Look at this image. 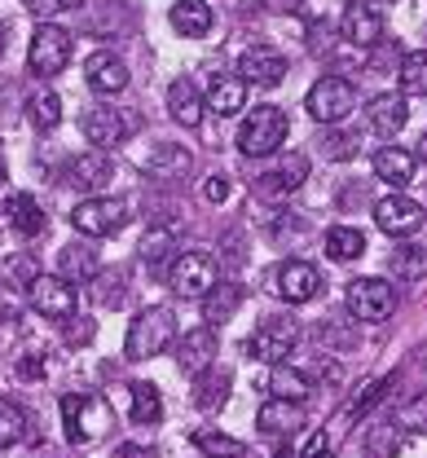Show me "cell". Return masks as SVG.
<instances>
[{
  "mask_svg": "<svg viewBox=\"0 0 427 458\" xmlns=\"http://www.w3.org/2000/svg\"><path fill=\"white\" fill-rule=\"evenodd\" d=\"M269 9H278V13H287V9H300V0H264Z\"/></svg>",
  "mask_w": 427,
  "mask_h": 458,
  "instance_id": "obj_51",
  "label": "cell"
},
{
  "mask_svg": "<svg viewBox=\"0 0 427 458\" xmlns=\"http://www.w3.org/2000/svg\"><path fill=\"white\" fill-rule=\"evenodd\" d=\"M300 458H335V437L331 432H313V441L305 445Z\"/></svg>",
  "mask_w": 427,
  "mask_h": 458,
  "instance_id": "obj_45",
  "label": "cell"
},
{
  "mask_svg": "<svg viewBox=\"0 0 427 458\" xmlns=\"http://www.w3.org/2000/svg\"><path fill=\"white\" fill-rule=\"evenodd\" d=\"M62 428H66V441H75V445H97V441L111 437L115 414H111L106 401L93 397V393H66V397H62Z\"/></svg>",
  "mask_w": 427,
  "mask_h": 458,
  "instance_id": "obj_1",
  "label": "cell"
},
{
  "mask_svg": "<svg viewBox=\"0 0 427 458\" xmlns=\"http://www.w3.org/2000/svg\"><path fill=\"white\" fill-rule=\"evenodd\" d=\"M27 119H31V128H40V132L58 128V123H62V102H58V93H40V98H31V106H27Z\"/></svg>",
  "mask_w": 427,
  "mask_h": 458,
  "instance_id": "obj_38",
  "label": "cell"
},
{
  "mask_svg": "<svg viewBox=\"0 0 427 458\" xmlns=\"http://www.w3.org/2000/svg\"><path fill=\"white\" fill-rule=\"evenodd\" d=\"M401 428H414V432H423V428H427V401H414V405L401 414Z\"/></svg>",
  "mask_w": 427,
  "mask_h": 458,
  "instance_id": "obj_48",
  "label": "cell"
},
{
  "mask_svg": "<svg viewBox=\"0 0 427 458\" xmlns=\"http://www.w3.org/2000/svg\"><path fill=\"white\" fill-rule=\"evenodd\" d=\"M392 269L401 274V278H423L427 274V247H414V242H406V247H397V256H392Z\"/></svg>",
  "mask_w": 427,
  "mask_h": 458,
  "instance_id": "obj_40",
  "label": "cell"
},
{
  "mask_svg": "<svg viewBox=\"0 0 427 458\" xmlns=\"http://www.w3.org/2000/svg\"><path fill=\"white\" fill-rule=\"evenodd\" d=\"M305 176H308L305 155H287V164H278L273 172H260L255 176V194L260 199H287V194H296L305 185Z\"/></svg>",
  "mask_w": 427,
  "mask_h": 458,
  "instance_id": "obj_16",
  "label": "cell"
},
{
  "mask_svg": "<svg viewBox=\"0 0 427 458\" xmlns=\"http://www.w3.org/2000/svg\"><path fill=\"white\" fill-rule=\"evenodd\" d=\"M326 260H335V265H344V260H357L362 251H366V238H362V229H348V225H339V229H331L326 233Z\"/></svg>",
  "mask_w": 427,
  "mask_h": 458,
  "instance_id": "obj_29",
  "label": "cell"
},
{
  "mask_svg": "<svg viewBox=\"0 0 427 458\" xmlns=\"http://www.w3.org/2000/svg\"><path fill=\"white\" fill-rule=\"evenodd\" d=\"M308 114L317 119V123H339V119H348L353 114V106H357V93H353V84L348 80H339V75H322L313 89H308L305 98Z\"/></svg>",
  "mask_w": 427,
  "mask_h": 458,
  "instance_id": "obj_4",
  "label": "cell"
},
{
  "mask_svg": "<svg viewBox=\"0 0 427 458\" xmlns=\"http://www.w3.org/2000/svg\"><path fill=\"white\" fill-rule=\"evenodd\" d=\"M45 366H49V352H45L40 344H27V348L13 357V375H18L22 384H36V379H45Z\"/></svg>",
  "mask_w": 427,
  "mask_h": 458,
  "instance_id": "obj_37",
  "label": "cell"
},
{
  "mask_svg": "<svg viewBox=\"0 0 427 458\" xmlns=\"http://www.w3.org/2000/svg\"><path fill=\"white\" fill-rule=\"evenodd\" d=\"M388 393H392V375H379V379H370L366 388L353 397V405H348V419H362V414H370L379 401L388 397Z\"/></svg>",
  "mask_w": 427,
  "mask_h": 458,
  "instance_id": "obj_39",
  "label": "cell"
},
{
  "mask_svg": "<svg viewBox=\"0 0 427 458\" xmlns=\"http://www.w3.org/2000/svg\"><path fill=\"white\" fill-rule=\"evenodd\" d=\"M239 80L255 84V89H273V84L287 80V57L278 49H269V45H255V49H247L239 57Z\"/></svg>",
  "mask_w": 427,
  "mask_h": 458,
  "instance_id": "obj_14",
  "label": "cell"
},
{
  "mask_svg": "<svg viewBox=\"0 0 427 458\" xmlns=\"http://www.w3.org/2000/svg\"><path fill=\"white\" fill-rule=\"evenodd\" d=\"M0 181H4V150H0Z\"/></svg>",
  "mask_w": 427,
  "mask_h": 458,
  "instance_id": "obj_53",
  "label": "cell"
},
{
  "mask_svg": "<svg viewBox=\"0 0 427 458\" xmlns=\"http://www.w3.org/2000/svg\"><path fill=\"white\" fill-rule=\"evenodd\" d=\"M84 80H88V89L93 93H106V98H115L128 89V66H123L115 54H93L84 62Z\"/></svg>",
  "mask_w": 427,
  "mask_h": 458,
  "instance_id": "obj_20",
  "label": "cell"
},
{
  "mask_svg": "<svg viewBox=\"0 0 427 458\" xmlns=\"http://www.w3.org/2000/svg\"><path fill=\"white\" fill-rule=\"evenodd\" d=\"M243 295L247 291L239 283H216L212 286V291L203 295V318H207V327H212V322H216V327H221V322H230V318L239 313Z\"/></svg>",
  "mask_w": 427,
  "mask_h": 458,
  "instance_id": "obj_23",
  "label": "cell"
},
{
  "mask_svg": "<svg viewBox=\"0 0 427 458\" xmlns=\"http://www.w3.org/2000/svg\"><path fill=\"white\" fill-rule=\"evenodd\" d=\"M194 445H198V450H203L207 458H247V445H243V441H234V437L216 432V428H203V432H194Z\"/></svg>",
  "mask_w": 427,
  "mask_h": 458,
  "instance_id": "obj_35",
  "label": "cell"
},
{
  "mask_svg": "<svg viewBox=\"0 0 427 458\" xmlns=\"http://www.w3.org/2000/svg\"><path fill=\"white\" fill-rule=\"evenodd\" d=\"M128 393H132V423H159V419H163V401H159V388H155V384L137 379Z\"/></svg>",
  "mask_w": 427,
  "mask_h": 458,
  "instance_id": "obj_34",
  "label": "cell"
},
{
  "mask_svg": "<svg viewBox=\"0 0 427 458\" xmlns=\"http://www.w3.org/2000/svg\"><path fill=\"white\" fill-rule=\"evenodd\" d=\"M255 428H260V437H296V432L305 428V410H300L296 401L273 397L269 405H260Z\"/></svg>",
  "mask_w": 427,
  "mask_h": 458,
  "instance_id": "obj_19",
  "label": "cell"
},
{
  "mask_svg": "<svg viewBox=\"0 0 427 458\" xmlns=\"http://www.w3.org/2000/svg\"><path fill=\"white\" fill-rule=\"evenodd\" d=\"M216 348H221V340L212 335V327H194V331H185L181 335L177 366H181L185 375H203V370L216 361Z\"/></svg>",
  "mask_w": 427,
  "mask_h": 458,
  "instance_id": "obj_18",
  "label": "cell"
},
{
  "mask_svg": "<svg viewBox=\"0 0 427 458\" xmlns=\"http://www.w3.org/2000/svg\"><path fill=\"white\" fill-rule=\"evenodd\" d=\"M4 45H9V22L0 18V54H4Z\"/></svg>",
  "mask_w": 427,
  "mask_h": 458,
  "instance_id": "obj_52",
  "label": "cell"
},
{
  "mask_svg": "<svg viewBox=\"0 0 427 458\" xmlns=\"http://www.w3.org/2000/svg\"><path fill=\"white\" fill-rule=\"evenodd\" d=\"M36 278H40V260H36V256L13 251V256H4V260H0V283L4 286H22V291H31Z\"/></svg>",
  "mask_w": 427,
  "mask_h": 458,
  "instance_id": "obj_31",
  "label": "cell"
},
{
  "mask_svg": "<svg viewBox=\"0 0 427 458\" xmlns=\"http://www.w3.org/2000/svg\"><path fill=\"white\" fill-rule=\"evenodd\" d=\"M247 102V84L239 75H212L207 84V106L216 114H239Z\"/></svg>",
  "mask_w": 427,
  "mask_h": 458,
  "instance_id": "obj_27",
  "label": "cell"
},
{
  "mask_svg": "<svg viewBox=\"0 0 427 458\" xmlns=\"http://www.w3.org/2000/svg\"><path fill=\"white\" fill-rule=\"evenodd\" d=\"M370 164H374V176L388 181V185H406V181H414V172H419L414 155L401 150V146H379Z\"/></svg>",
  "mask_w": 427,
  "mask_h": 458,
  "instance_id": "obj_22",
  "label": "cell"
},
{
  "mask_svg": "<svg viewBox=\"0 0 427 458\" xmlns=\"http://www.w3.org/2000/svg\"><path fill=\"white\" fill-rule=\"evenodd\" d=\"M168 114H172L181 128H198V123H203V98H198V89H194L189 80H177V84L168 89Z\"/></svg>",
  "mask_w": 427,
  "mask_h": 458,
  "instance_id": "obj_26",
  "label": "cell"
},
{
  "mask_svg": "<svg viewBox=\"0 0 427 458\" xmlns=\"http://www.w3.org/2000/svg\"><path fill=\"white\" fill-rule=\"evenodd\" d=\"M203 199L207 203H225L230 199V176H207L203 181Z\"/></svg>",
  "mask_w": 427,
  "mask_h": 458,
  "instance_id": "obj_46",
  "label": "cell"
},
{
  "mask_svg": "<svg viewBox=\"0 0 427 458\" xmlns=\"http://www.w3.org/2000/svg\"><path fill=\"white\" fill-rule=\"evenodd\" d=\"M172 340H177V313L163 309V304H155V309H146V313L132 318L128 340H123V357H128V361H150V357H159Z\"/></svg>",
  "mask_w": 427,
  "mask_h": 458,
  "instance_id": "obj_2",
  "label": "cell"
},
{
  "mask_svg": "<svg viewBox=\"0 0 427 458\" xmlns=\"http://www.w3.org/2000/svg\"><path fill=\"white\" fill-rule=\"evenodd\" d=\"M102 260H97V251L93 247H66L62 251V278H71V283H93L102 269H97Z\"/></svg>",
  "mask_w": 427,
  "mask_h": 458,
  "instance_id": "obj_30",
  "label": "cell"
},
{
  "mask_svg": "<svg viewBox=\"0 0 427 458\" xmlns=\"http://www.w3.org/2000/svg\"><path fill=\"white\" fill-rule=\"evenodd\" d=\"M66 62H71V36L54 27V22H45L36 36H31V57H27V66L40 75V80H49V75H58L66 71Z\"/></svg>",
  "mask_w": 427,
  "mask_h": 458,
  "instance_id": "obj_9",
  "label": "cell"
},
{
  "mask_svg": "<svg viewBox=\"0 0 427 458\" xmlns=\"http://www.w3.org/2000/svg\"><path fill=\"white\" fill-rule=\"evenodd\" d=\"M383 31H388V22H383V9H379L374 0H348V4H344L339 36H344L348 45L374 49V45H383Z\"/></svg>",
  "mask_w": 427,
  "mask_h": 458,
  "instance_id": "obj_6",
  "label": "cell"
},
{
  "mask_svg": "<svg viewBox=\"0 0 427 458\" xmlns=\"http://www.w3.org/2000/svg\"><path fill=\"white\" fill-rule=\"evenodd\" d=\"M269 393H273V397L296 401V405H300V401L313 393V379H308V375H300V370H287V361H282V366H278V370L269 375Z\"/></svg>",
  "mask_w": 427,
  "mask_h": 458,
  "instance_id": "obj_32",
  "label": "cell"
},
{
  "mask_svg": "<svg viewBox=\"0 0 427 458\" xmlns=\"http://www.w3.org/2000/svg\"><path fill=\"white\" fill-rule=\"evenodd\" d=\"M4 221H9L13 233L36 238V233H45V208L31 194H4Z\"/></svg>",
  "mask_w": 427,
  "mask_h": 458,
  "instance_id": "obj_21",
  "label": "cell"
},
{
  "mask_svg": "<svg viewBox=\"0 0 427 458\" xmlns=\"http://www.w3.org/2000/svg\"><path fill=\"white\" fill-rule=\"evenodd\" d=\"M172 27L189 40H203L212 31V4L207 0H177L172 4Z\"/></svg>",
  "mask_w": 427,
  "mask_h": 458,
  "instance_id": "obj_25",
  "label": "cell"
},
{
  "mask_svg": "<svg viewBox=\"0 0 427 458\" xmlns=\"http://www.w3.org/2000/svg\"><path fill=\"white\" fill-rule=\"evenodd\" d=\"M141 260L150 265V274H163V265L177 260V233L172 229H150L141 238Z\"/></svg>",
  "mask_w": 427,
  "mask_h": 458,
  "instance_id": "obj_28",
  "label": "cell"
},
{
  "mask_svg": "<svg viewBox=\"0 0 427 458\" xmlns=\"http://www.w3.org/2000/svg\"><path fill=\"white\" fill-rule=\"evenodd\" d=\"M115 458H155V450H150V445H120Z\"/></svg>",
  "mask_w": 427,
  "mask_h": 458,
  "instance_id": "obj_50",
  "label": "cell"
},
{
  "mask_svg": "<svg viewBox=\"0 0 427 458\" xmlns=\"http://www.w3.org/2000/svg\"><path fill=\"white\" fill-rule=\"evenodd\" d=\"M296 344H300V327H296V322H287V318H264L260 331L247 340V352H251L255 361L282 366V361L296 352Z\"/></svg>",
  "mask_w": 427,
  "mask_h": 458,
  "instance_id": "obj_5",
  "label": "cell"
},
{
  "mask_svg": "<svg viewBox=\"0 0 427 458\" xmlns=\"http://www.w3.org/2000/svg\"><path fill=\"white\" fill-rule=\"evenodd\" d=\"M36 18H54V13H62V9H71L75 0H22Z\"/></svg>",
  "mask_w": 427,
  "mask_h": 458,
  "instance_id": "obj_47",
  "label": "cell"
},
{
  "mask_svg": "<svg viewBox=\"0 0 427 458\" xmlns=\"http://www.w3.org/2000/svg\"><path fill=\"white\" fill-rule=\"evenodd\" d=\"M84 141L88 146H97V150H111V146H120L123 137L132 132V114L115 111V106H93V111H84Z\"/></svg>",
  "mask_w": 427,
  "mask_h": 458,
  "instance_id": "obj_13",
  "label": "cell"
},
{
  "mask_svg": "<svg viewBox=\"0 0 427 458\" xmlns=\"http://www.w3.org/2000/svg\"><path fill=\"white\" fill-rule=\"evenodd\" d=\"M88 340H93V322L88 318H80V322L66 327V344H88Z\"/></svg>",
  "mask_w": 427,
  "mask_h": 458,
  "instance_id": "obj_49",
  "label": "cell"
},
{
  "mask_svg": "<svg viewBox=\"0 0 427 458\" xmlns=\"http://www.w3.org/2000/svg\"><path fill=\"white\" fill-rule=\"evenodd\" d=\"M322 286H326L322 274H317L308 260H287V265L278 269V291H282L287 304H308V300H317Z\"/></svg>",
  "mask_w": 427,
  "mask_h": 458,
  "instance_id": "obj_15",
  "label": "cell"
},
{
  "mask_svg": "<svg viewBox=\"0 0 427 458\" xmlns=\"http://www.w3.org/2000/svg\"><path fill=\"white\" fill-rule=\"evenodd\" d=\"M273 458H291V454H287V450H278V454H273Z\"/></svg>",
  "mask_w": 427,
  "mask_h": 458,
  "instance_id": "obj_55",
  "label": "cell"
},
{
  "mask_svg": "<svg viewBox=\"0 0 427 458\" xmlns=\"http://www.w3.org/2000/svg\"><path fill=\"white\" fill-rule=\"evenodd\" d=\"M357 146H362V137L357 132H335V123L322 132V150L331 159H348V155H357Z\"/></svg>",
  "mask_w": 427,
  "mask_h": 458,
  "instance_id": "obj_44",
  "label": "cell"
},
{
  "mask_svg": "<svg viewBox=\"0 0 427 458\" xmlns=\"http://www.w3.org/2000/svg\"><path fill=\"white\" fill-rule=\"evenodd\" d=\"M401 89L414 93V98L427 93V54H410L401 62Z\"/></svg>",
  "mask_w": 427,
  "mask_h": 458,
  "instance_id": "obj_42",
  "label": "cell"
},
{
  "mask_svg": "<svg viewBox=\"0 0 427 458\" xmlns=\"http://www.w3.org/2000/svg\"><path fill=\"white\" fill-rule=\"evenodd\" d=\"M168 283H172V291L185 295V300H203V295L216 286V260H212L207 251H181V256L172 260Z\"/></svg>",
  "mask_w": 427,
  "mask_h": 458,
  "instance_id": "obj_7",
  "label": "cell"
},
{
  "mask_svg": "<svg viewBox=\"0 0 427 458\" xmlns=\"http://www.w3.org/2000/svg\"><path fill=\"white\" fill-rule=\"evenodd\" d=\"M27 295H31V309H36L40 318H54V322H66V318L75 313V300H80L71 278H49V274H40Z\"/></svg>",
  "mask_w": 427,
  "mask_h": 458,
  "instance_id": "obj_11",
  "label": "cell"
},
{
  "mask_svg": "<svg viewBox=\"0 0 427 458\" xmlns=\"http://www.w3.org/2000/svg\"><path fill=\"white\" fill-rule=\"evenodd\" d=\"M22 437H27V414H22V405H18V401H0V450L18 445Z\"/></svg>",
  "mask_w": 427,
  "mask_h": 458,
  "instance_id": "obj_36",
  "label": "cell"
},
{
  "mask_svg": "<svg viewBox=\"0 0 427 458\" xmlns=\"http://www.w3.org/2000/svg\"><path fill=\"white\" fill-rule=\"evenodd\" d=\"M230 388H234V375L207 366V370L194 379V405H198V410H221V405L230 401Z\"/></svg>",
  "mask_w": 427,
  "mask_h": 458,
  "instance_id": "obj_24",
  "label": "cell"
},
{
  "mask_svg": "<svg viewBox=\"0 0 427 458\" xmlns=\"http://www.w3.org/2000/svg\"><path fill=\"white\" fill-rule=\"evenodd\" d=\"M111 176H115V168H111V159H102V155H80L75 159V185L80 190H102V185H111Z\"/></svg>",
  "mask_w": 427,
  "mask_h": 458,
  "instance_id": "obj_33",
  "label": "cell"
},
{
  "mask_svg": "<svg viewBox=\"0 0 427 458\" xmlns=\"http://www.w3.org/2000/svg\"><path fill=\"white\" fill-rule=\"evenodd\" d=\"M366 123L370 132H379V137H397L410 123V102L401 93H379V98L366 102Z\"/></svg>",
  "mask_w": 427,
  "mask_h": 458,
  "instance_id": "obj_17",
  "label": "cell"
},
{
  "mask_svg": "<svg viewBox=\"0 0 427 458\" xmlns=\"http://www.w3.org/2000/svg\"><path fill=\"white\" fill-rule=\"evenodd\" d=\"M150 172H168V176H185L189 172V150H177V146H159V155L146 164Z\"/></svg>",
  "mask_w": 427,
  "mask_h": 458,
  "instance_id": "obj_43",
  "label": "cell"
},
{
  "mask_svg": "<svg viewBox=\"0 0 427 458\" xmlns=\"http://www.w3.org/2000/svg\"><path fill=\"white\" fill-rule=\"evenodd\" d=\"M71 225L88 238H111L128 225V203L123 199H88L71 212Z\"/></svg>",
  "mask_w": 427,
  "mask_h": 458,
  "instance_id": "obj_8",
  "label": "cell"
},
{
  "mask_svg": "<svg viewBox=\"0 0 427 458\" xmlns=\"http://www.w3.org/2000/svg\"><path fill=\"white\" fill-rule=\"evenodd\" d=\"M397 450H401V432H397L392 423H379V428H370L366 458H397Z\"/></svg>",
  "mask_w": 427,
  "mask_h": 458,
  "instance_id": "obj_41",
  "label": "cell"
},
{
  "mask_svg": "<svg viewBox=\"0 0 427 458\" xmlns=\"http://www.w3.org/2000/svg\"><path fill=\"white\" fill-rule=\"evenodd\" d=\"M419 150H423V155H427V132H423V141H419Z\"/></svg>",
  "mask_w": 427,
  "mask_h": 458,
  "instance_id": "obj_54",
  "label": "cell"
},
{
  "mask_svg": "<svg viewBox=\"0 0 427 458\" xmlns=\"http://www.w3.org/2000/svg\"><path fill=\"white\" fill-rule=\"evenodd\" d=\"M282 137H287V114L278 106H255L247 114V123L239 128V150L247 159H264V155H273L282 146Z\"/></svg>",
  "mask_w": 427,
  "mask_h": 458,
  "instance_id": "obj_3",
  "label": "cell"
},
{
  "mask_svg": "<svg viewBox=\"0 0 427 458\" xmlns=\"http://www.w3.org/2000/svg\"><path fill=\"white\" fill-rule=\"evenodd\" d=\"M374 225L383 229L388 238H410L414 229L423 225V208L406 194H388L374 203Z\"/></svg>",
  "mask_w": 427,
  "mask_h": 458,
  "instance_id": "obj_12",
  "label": "cell"
},
{
  "mask_svg": "<svg viewBox=\"0 0 427 458\" xmlns=\"http://www.w3.org/2000/svg\"><path fill=\"white\" fill-rule=\"evenodd\" d=\"M348 309L362 322H383L397 309V291H392V283H383V278H357V283H348Z\"/></svg>",
  "mask_w": 427,
  "mask_h": 458,
  "instance_id": "obj_10",
  "label": "cell"
}]
</instances>
